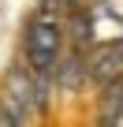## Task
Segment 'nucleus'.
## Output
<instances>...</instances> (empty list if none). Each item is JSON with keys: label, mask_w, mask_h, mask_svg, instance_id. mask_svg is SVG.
Returning a JSON list of instances; mask_svg holds the SVG:
<instances>
[{"label": "nucleus", "mask_w": 123, "mask_h": 127, "mask_svg": "<svg viewBox=\"0 0 123 127\" xmlns=\"http://www.w3.org/2000/svg\"><path fill=\"white\" fill-rule=\"evenodd\" d=\"M86 75L93 86H104L112 79H123V37L112 41V45H101V49H90L86 52Z\"/></svg>", "instance_id": "nucleus-3"}, {"label": "nucleus", "mask_w": 123, "mask_h": 127, "mask_svg": "<svg viewBox=\"0 0 123 127\" xmlns=\"http://www.w3.org/2000/svg\"><path fill=\"white\" fill-rule=\"evenodd\" d=\"M49 86H52L49 79H37L26 64L19 60V64H11L8 75H4L0 101L11 108V116H15L23 127H30V123H37V120L49 112Z\"/></svg>", "instance_id": "nucleus-2"}, {"label": "nucleus", "mask_w": 123, "mask_h": 127, "mask_svg": "<svg viewBox=\"0 0 123 127\" xmlns=\"http://www.w3.org/2000/svg\"><path fill=\"white\" fill-rule=\"evenodd\" d=\"M0 127H23V123H19L15 116H11V108H8L4 101H0Z\"/></svg>", "instance_id": "nucleus-5"}, {"label": "nucleus", "mask_w": 123, "mask_h": 127, "mask_svg": "<svg viewBox=\"0 0 123 127\" xmlns=\"http://www.w3.org/2000/svg\"><path fill=\"white\" fill-rule=\"evenodd\" d=\"M97 127H123V79H112V82L101 86Z\"/></svg>", "instance_id": "nucleus-4"}, {"label": "nucleus", "mask_w": 123, "mask_h": 127, "mask_svg": "<svg viewBox=\"0 0 123 127\" xmlns=\"http://www.w3.org/2000/svg\"><path fill=\"white\" fill-rule=\"evenodd\" d=\"M64 49H67V23H64V8L56 0H41L37 11L30 15L26 30H23V64L37 75V79H49L56 75L60 60H64Z\"/></svg>", "instance_id": "nucleus-1"}]
</instances>
